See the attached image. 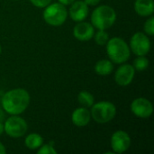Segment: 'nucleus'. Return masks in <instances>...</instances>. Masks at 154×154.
Returning <instances> with one entry per match:
<instances>
[{"label": "nucleus", "mask_w": 154, "mask_h": 154, "mask_svg": "<svg viewBox=\"0 0 154 154\" xmlns=\"http://www.w3.org/2000/svg\"><path fill=\"white\" fill-rule=\"evenodd\" d=\"M0 102H1V98H0Z\"/></svg>", "instance_id": "nucleus-29"}, {"label": "nucleus", "mask_w": 154, "mask_h": 154, "mask_svg": "<svg viewBox=\"0 0 154 154\" xmlns=\"http://www.w3.org/2000/svg\"><path fill=\"white\" fill-rule=\"evenodd\" d=\"M101 0H84V2L88 5H91V6H94V5H97L100 3Z\"/></svg>", "instance_id": "nucleus-23"}, {"label": "nucleus", "mask_w": 154, "mask_h": 154, "mask_svg": "<svg viewBox=\"0 0 154 154\" xmlns=\"http://www.w3.org/2000/svg\"><path fill=\"white\" fill-rule=\"evenodd\" d=\"M95 34L94 26L86 22H79L73 28L74 37L80 42H88L93 38Z\"/></svg>", "instance_id": "nucleus-11"}, {"label": "nucleus", "mask_w": 154, "mask_h": 154, "mask_svg": "<svg viewBox=\"0 0 154 154\" xmlns=\"http://www.w3.org/2000/svg\"><path fill=\"white\" fill-rule=\"evenodd\" d=\"M134 68L137 71H143L149 66V60L145 56H138L134 61Z\"/></svg>", "instance_id": "nucleus-18"}, {"label": "nucleus", "mask_w": 154, "mask_h": 154, "mask_svg": "<svg viewBox=\"0 0 154 154\" xmlns=\"http://www.w3.org/2000/svg\"><path fill=\"white\" fill-rule=\"evenodd\" d=\"M91 120L90 111L84 106L75 109L71 115V121L74 125L77 127H85L87 126Z\"/></svg>", "instance_id": "nucleus-13"}, {"label": "nucleus", "mask_w": 154, "mask_h": 154, "mask_svg": "<svg viewBox=\"0 0 154 154\" xmlns=\"http://www.w3.org/2000/svg\"><path fill=\"white\" fill-rule=\"evenodd\" d=\"M131 146L130 135L123 130L115 132L111 136V147L114 153H123Z\"/></svg>", "instance_id": "nucleus-8"}, {"label": "nucleus", "mask_w": 154, "mask_h": 154, "mask_svg": "<svg viewBox=\"0 0 154 154\" xmlns=\"http://www.w3.org/2000/svg\"><path fill=\"white\" fill-rule=\"evenodd\" d=\"M143 30L147 35H150V36L154 35V17L152 15H151L150 18L147 19V21L144 23Z\"/></svg>", "instance_id": "nucleus-20"}, {"label": "nucleus", "mask_w": 154, "mask_h": 154, "mask_svg": "<svg viewBox=\"0 0 154 154\" xmlns=\"http://www.w3.org/2000/svg\"><path fill=\"white\" fill-rule=\"evenodd\" d=\"M95 71L99 76H108L114 70V64L110 60H100L95 65Z\"/></svg>", "instance_id": "nucleus-15"}, {"label": "nucleus", "mask_w": 154, "mask_h": 154, "mask_svg": "<svg viewBox=\"0 0 154 154\" xmlns=\"http://www.w3.org/2000/svg\"><path fill=\"white\" fill-rule=\"evenodd\" d=\"M42 17L44 21L51 26L62 25L68 17V11L66 6L60 3H53L44 7Z\"/></svg>", "instance_id": "nucleus-5"}, {"label": "nucleus", "mask_w": 154, "mask_h": 154, "mask_svg": "<svg viewBox=\"0 0 154 154\" xmlns=\"http://www.w3.org/2000/svg\"><path fill=\"white\" fill-rule=\"evenodd\" d=\"M28 130L26 121L19 116V115H13L8 117L4 124V132L12 138L23 137Z\"/></svg>", "instance_id": "nucleus-6"}, {"label": "nucleus", "mask_w": 154, "mask_h": 154, "mask_svg": "<svg viewBox=\"0 0 154 154\" xmlns=\"http://www.w3.org/2000/svg\"><path fill=\"white\" fill-rule=\"evenodd\" d=\"M4 118H5V114H4L3 110L0 108V121L2 122V121L4 120Z\"/></svg>", "instance_id": "nucleus-26"}, {"label": "nucleus", "mask_w": 154, "mask_h": 154, "mask_svg": "<svg viewBox=\"0 0 154 154\" xmlns=\"http://www.w3.org/2000/svg\"><path fill=\"white\" fill-rule=\"evenodd\" d=\"M6 153V150H5V147L4 146L3 143H0V154H5Z\"/></svg>", "instance_id": "nucleus-25"}, {"label": "nucleus", "mask_w": 154, "mask_h": 154, "mask_svg": "<svg viewBox=\"0 0 154 154\" xmlns=\"http://www.w3.org/2000/svg\"><path fill=\"white\" fill-rule=\"evenodd\" d=\"M91 118L98 124H106L112 121L116 115V106L109 101L94 103L90 111Z\"/></svg>", "instance_id": "nucleus-4"}, {"label": "nucleus", "mask_w": 154, "mask_h": 154, "mask_svg": "<svg viewBox=\"0 0 154 154\" xmlns=\"http://www.w3.org/2000/svg\"><path fill=\"white\" fill-rule=\"evenodd\" d=\"M38 154H57V151L54 149L53 145L51 143H48V144H44V145H42L38 152Z\"/></svg>", "instance_id": "nucleus-21"}, {"label": "nucleus", "mask_w": 154, "mask_h": 154, "mask_svg": "<svg viewBox=\"0 0 154 154\" xmlns=\"http://www.w3.org/2000/svg\"><path fill=\"white\" fill-rule=\"evenodd\" d=\"M106 45L107 56L113 63L122 64L129 60L131 50L123 38L113 37L108 40Z\"/></svg>", "instance_id": "nucleus-2"}, {"label": "nucleus", "mask_w": 154, "mask_h": 154, "mask_svg": "<svg viewBox=\"0 0 154 154\" xmlns=\"http://www.w3.org/2000/svg\"><path fill=\"white\" fill-rule=\"evenodd\" d=\"M24 143L29 150H37L43 144V139L40 134L32 133L25 137Z\"/></svg>", "instance_id": "nucleus-16"}, {"label": "nucleus", "mask_w": 154, "mask_h": 154, "mask_svg": "<svg viewBox=\"0 0 154 154\" xmlns=\"http://www.w3.org/2000/svg\"><path fill=\"white\" fill-rule=\"evenodd\" d=\"M94 39L97 44L100 46H104L109 40V34L106 32V30H98L97 33L94 34Z\"/></svg>", "instance_id": "nucleus-19"}, {"label": "nucleus", "mask_w": 154, "mask_h": 154, "mask_svg": "<svg viewBox=\"0 0 154 154\" xmlns=\"http://www.w3.org/2000/svg\"><path fill=\"white\" fill-rule=\"evenodd\" d=\"M30 2L36 7L44 8L51 3V0H30Z\"/></svg>", "instance_id": "nucleus-22"}, {"label": "nucleus", "mask_w": 154, "mask_h": 154, "mask_svg": "<svg viewBox=\"0 0 154 154\" xmlns=\"http://www.w3.org/2000/svg\"><path fill=\"white\" fill-rule=\"evenodd\" d=\"M30 101V94L27 90L21 88L8 90L1 99L4 111L11 116L23 113L28 107Z\"/></svg>", "instance_id": "nucleus-1"}, {"label": "nucleus", "mask_w": 154, "mask_h": 154, "mask_svg": "<svg viewBox=\"0 0 154 154\" xmlns=\"http://www.w3.org/2000/svg\"><path fill=\"white\" fill-rule=\"evenodd\" d=\"M4 133V124L0 121V135Z\"/></svg>", "instance_id": "nucleus-27"}, {"label": "nucleus", "mask_w": 154, "mask_h": 154, "mask_svg": "<svg viewBox=\"0 0 154 154\" xmlns=\"http://www.w3.org/2000/svg\"><path fill=\"white\" fill-rule=\"evenodd\" d=\"M134 10L140 16H151L154 13L153 0H135Z\"/></svg>", "instance_id": "nucleus-14"}, {"label": "nucleus", "mask_w": 154, "mask_h": 154, "mask_svg": "<svg viewBox=\"0 0 154 154\" xmlns=\"http://www.w3.org/2000/svg\"><path fill=\"white\" fill-rule=\"evenodd\" d=\"M134 74H135V69L134 66L131 64L125 63L116 69L115 74V80L117 85L121 87H126L133 82Z\"/></svg>", "instance_id": "nucleus-10"}, {"label": "nucleus", "mask_w": 154, "mask_h": 154, "mask_svg": "<svg viewBox=\"0 0 154 154\" xmlns=\"http://www.w3.org/2000/svg\"><path fill=\"white\" fill-rule=\"evenodd\" d=\"M116 21V13L110 5H99L91 14V24L98 30H107Z\"/></svg>", "instance_id": "nucleus-3"}, {"label": "nucleus", "mask_w": 154, "mask_h": 154, "mask_svg": "<svg viewBox=\"0 0 154 154\" xmlns=\"http://www.w3.org/2000/svg\"><path fill=\"white\" fill-rule=\"evenodd\" d=\"M130 50L137 56H145L151 50V41L147 34L137 32L130 40Z\"/></svg>", "instance_id": "nucleus-7"}, {"label": "nucleus", "mask_w": 154, "mask_h": 154, "mask_svg": "<svg viewBox=\"0 0 154 154\" xmlns=\"http://www.w3.org/2000/svg\"><path fill=\"white\" fill-rule=\"evenodd\" d=\"M69 14L70 18L75 22H82L88 15V5L81 0L74 1L69 7Z\"/></svg>", "instance_id": "nucleus-12"}, {"label": "nucleus", "mask_w": 154, "mask_h": 154, "mask_svg": "<svg viewBox=\"0 0 154 154\" xmlns=\"http://www.w3.org/2000/svg\"><path fill=\"white\" fill-rule=\"evenodd\" d=\"M58 1H59V3H60L66 6V5H70L75 0H58Z\"/></svg>", "instance_id": "nucleus-24"}, {"label": "nucleus", "mask_w": 154, "mask_h": 154, "mask_svg": "<svg viewBox=\"0 0 154 154\" xmlns=\"http://www.w3.org/2000/svg\"><path fill=\"white\" fill-rule=\"evenodd\" d=\"M132 113L139 118H148L153 113V105L150 100L144 97H138L131 104Z\"/></svg>", "instance_id": "nucleus-9"}, {"label": "nucleus", "mask_w": 154, "mask_h": 154, "mask_svg": "<svg viewBox=\"0 0 154 154\" xmlns=\"http://www.w3.org/2000/svg\"><path fill=\"white\" fill-rule=\"evenodd\" d=\"M78 101L82 106L88 108L94 105L95 98H94V96L90 92L86 91V90H82L78 95Z\"/></svg>", "instance_id": "nucleus-17"}, {"label": "nucleus", "mask_w": 154, "mask_h": 154, "mask_svg": "<svg viewBox=\"0 0 154 154\" xmlns=\"http://www.w3.org/2000/svg\"><path fill=\"white\" fill-rule=\"evenodd\" d=\"M1 51H2V48H1V45H0V53H1Z\"/></svg>", "instance_id": "nucleus-28"}]
</instances>
